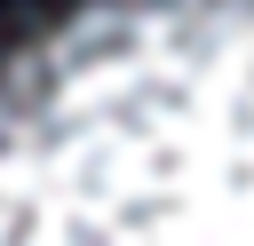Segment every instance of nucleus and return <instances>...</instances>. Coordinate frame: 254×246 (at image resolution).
<instances>
[{"label":"nucleus","mask_w":254,"mask_h":246,"mask_svg":"<svg viewBox=\"0 0 254 246\" xmlns=\"http://www.w3.org/2000/svg\"><path fill=\"white\" fill-rule=\"evenodd\" d=\"M0 246H254V0H8Z\"/></svg>","instance_id":"f257e3e1"}]
</instances>
